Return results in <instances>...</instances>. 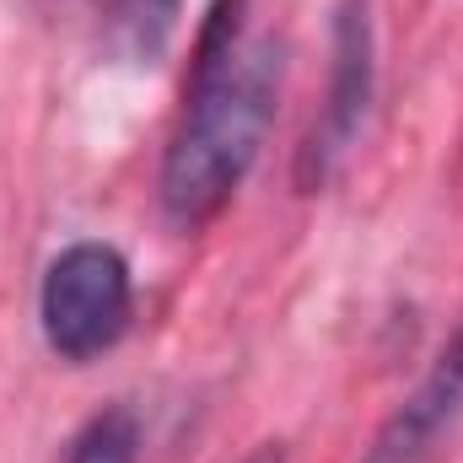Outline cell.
I'll return each mask as SVG.
<instances>
[{"label": "cell", "mask_w": 463, "mask_h": 463, "mask_svg": "<svg viewBox=\"0 0 463 463\" xmlns=\"http://www.w3.org/2000/svg\"><path fill=\"white\" fill-rule=\"evenodd\" d=\"M242 16L248 0H211L184 87V114L162 151L156 200L178 232L211 227L227 211L275 124L286 43L269 33L248 38Z\"/></svg>", "instance_id": "cell-1"}, {"label": "cell", "mask_w": 463, "mask_h": 463, "mask_svg": "<svg viewBox=\"0 0 463 463\" xmlns=\"http://www.w3.org/2000/svg\"><path fill=\"white\" fill-rule=\"evenodd\" d=\"M38 324L60 361L81 366L114 350L135 324V275L114 242H71L49 259L38 286Z\"/></svg>", "instance_id": "cell-2"}, {"label": "cell", "mask_w": 463, "mask_h": 463, "mask_svg": "<svg viewBox=\"0 0 463 463\" xmlns=\"http://www.w3.org/2000/svg\"><path fill=\"white\" fill-rule=\"evenodd\" d=\"M377 92V33L372 0H340L329 22V87L297 146V189H324L361 140V124Z\"/></svg>", "instance_id": "cell-3"}, {"label": "cell", "mask_w": 463, "mask_h": 463, "mask_svg": "<svg viewBox=\"0 0 463 463\" xmlns=\"http://www.w3.org/2000/svg\"><path fill=\"white\" fill-rule=\"evenodd\" d=\"M458 420H463V324L442 345V355L431 361V372L420 377V388L377 426L361 463H437L442 442L453 437Z\"/></svg>", "instance_id": "cell-4"}, {"label": "cell", "mask_w": 463, "mask_h": 463, "mask_svg": "<svg viewBox=\"0 0 463 463\" xmlns=\"http://www.w3.org/2000/svg\"><path fill=\"white\" fill-rule=\"evenodd\" d=\"M184 0H109V43L129 65H156L178 33Z\"/></svg>", "instance_id": "cell-5"}, {"label": "cell", "mask_w": 463, "mask_h": 463, "mask_svg": "<svg viewBox=\"0 0 463 463\" xmlns=\"http://www.w3.org/2000/svg\"><path fill=\"white\" fill-rule=\"evenodd\" d=\"M65 463H140V420L135 410H103L81 426V437L71 442V458Z\"/></svg>", "instance_id": "cell-6"}, {"label": "cell", "mask_w": 463, "mask_h": 463, "mask_svg": "<svg viewBox=\"0 0 463 463\" xmlns=\"http://www.w3.org/2000/svg\"><path fill=\"white\" fill-rule=\"evenodd\" d=\"M242 463H286V448L280 442H264V448H253Z\"/></svg>", "instance_id": "cell-7"}, {"label": "cell", "mask_w": 463, "mask_h": 463, "mask_svg": "<svg viewBox=\"0 0 463 463\" xmlns=\"http://www.w3.org/2000/svg\"><path fill=\"white\" fill-rule=\"evenodd\" d=\"M49 5H65V0H49Z\"/></svg>", "instance_id": "cell-8"}]
</instances>
